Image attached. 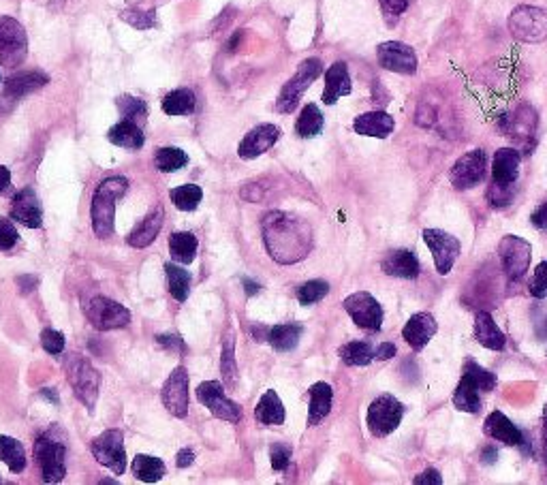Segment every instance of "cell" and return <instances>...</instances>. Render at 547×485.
<instances>
[{"label": "cell", "mask_w": 547, "mask_h": 485, "mask_svg": "<svg viewBox=\"0 0 547 485\" xmlns=\"http://www.w3.org/2000/svg\"><path fill=\"white\" fill-rule=\"evenodd\" d=\"M263 242L276 263L291 265L308 257L312 229L300 216L274 210L263 216Z\"/></svg>", "instance_id": "obj_1"}, {"label": "cell", "mask_w": 547, "mask_h": 485, "mask_svg": "<svg viewBox=\"0 0 547 485\" xmlns=\"http://www.w3.org/2000/svg\"><path fill=\"white\" fill-rule=\"evenodd\" d=\"M129 180L122 176H112L99 184V189L92 197L90 206V218L92 229H95L97 238L105 240L114 233V216H116V201L127 193Z\"/></svg>", "instance_id": "obj_2"}, {"label": "cell", "mask_w": 547, "mask_h": 485, "mask_svg": "<svg viewBox=\"0 0 547 485\" xmlns=\"http://www.w3.org/2000/svg\"><path fill=\"white\" fill-rule=\"evenodd\" d=\"M65 370H67V379L73 387V394L84 402L88 411L95 409L97 398H99V383H101L99 372L92 368V364L86 357L77 353L67 357Z\"/></svg>", "instance_id": "obj_3"}, {"label": "cell", "mask_w": 547, "mask_h": 485, "mask_svg": "<svg viewBox=\"0 0 547 485\" xmlns=\"http://www.w3.org/2000/svg\"><path fill=\"white\" fill-rule=\"evenodd\" d=\"M323 73V62L319 58H308L304 60L298 73H295L291 80L283 86L276 101V109L280 114H291L295 107H298L300 99L304 97V92L310 88V84L317 80V77Z\"/></svg>", "instance_id": "obj_4"}, {"label": "cell", "mask_w": 547, "mask_h": 485, "mask_svg": "<svg viewBox=\"0 0 547 485\" xmlns=\"http://www.w3.org/2000/svg\"><path fill=\"white\" fill-rule=\"evenodd\" d=\"M404 411H406L404 404L392 394H383L379 398H374L372 404L368 406V415H366L368 430L377 438L389 436L402 424Z\"/></svg>", "instance_id": "obj_5"}, {"label": "cell", "mask_w": 547, "mask_h": 485, "mask_svg": "<svg viewBox=\"0 0 547 485\" xmlns=\"http://www.w3.org/2000/svg\"><path fill=\"white\" fill-rule=\"evenodd\" d=\"M26 54L28 37L24 26L15 18L3 15V18H0V62H3L7 69H15L22 65Z\"/></svg>", "instance_id": "obj_6"}, {"label": "cell", "mask_w": 547, "mask_h": 485, "mask_svg": "<svg viewBox=\"0 0 547 485\" xmlns=\"http://www.w3.org/2000/svg\"><path fill=\"white\" fill-rule=\"evenodd\" d=\"M509 30L515 39L524 43H539L547 39V11L522 5L511 13Z\"/></svg>", "instance_id": "obj_7"}, {"label": "cell", "mask_w": 547, "mask_h": 485, "mask_svg": "<svg viewBox=\"0 0 547 485\" xmlns=\"http://www.w3.org/2000/svg\"><path fill=\"white\" fill-rule=\"evenodd\" d=\"M498 259L503 263V270L509 280H520L530 270V259H533V246L518 236H505L498 244Z\"/></svg>", "instance_id": "obj_8"}, {"label": "cell", "mask_w": 547, "mask_h": 485, "mask_svg": "<svg viewBox=\"0 0 547 485\" xmlns=\"http://www.w3.org/2000/svg\"><path fill=\"white\" fill-rule=\"evenodd\" d=\"M486 169H488V156L481 148L471 150L462 154L460 159L453 163L451 174H449V182L453 184V189L458 191H468L475 189L479 182H483L486 178Z\"/></svg>", "instance_id": "obj_9"}, {"label": "cell", "mask_w": 547, "mask_h": 485, "mask_svg": "<svg viewBox=\"0 0 547 485\" xmlns=\"http://www.w3.org/2000/svg\"><path fill=\"white\" fill-rule=\"evenodd\" d=\"M35 456L41 468V479L45 483H58L65 479L67 475V466H65V456L67 449L62 443L52 441L50 436H39L35 443Z\"/></svg>", "instance_id": "obj_10"}, {"label": "cell", "mask_w": 547, "mask_h": 485, "mask_svg": "<svg viewBox=\"0 0 547 485\" xmlns=\"http://www.w3.org/2000/svg\"><path fill=\"white\" fill-rule=\"evenodd\" d=\"M84 312L88 321L101 332L118 330V327L131 323L129 308H124L122 304L114 300H107V297H92V300L84 306Z\"/></svg>", "instance_id": "obj_11"}, {"label": "cell", "mask_w": 547, "mask_h": 485, "mask_svg": "<svg viewBox=\"0 0 547 485\" xmlns=\"http://www.w3.org/2000/svg\"><path fill=\"white\" fill-rule=\"evenodd\" d=\"M92 456L109 471L122 475L127 471V453H124V436L120 430H107L90 445Z\"/></svg>", "instance_id": "obj_12"}, {"label": "cell", "mask_w": 547, "mask_h": 485, "mask_svg": "<svg viewBox=\"0 0 547 485\" xmlns=\"http://www.w3.org/2000/svg\"><path fill=\"white\" fill-rule=\"evenodd\" d=\"M345 310L357 327H362L366 332H381L383 327V308L377 302V297H372L366 291H359L349 295L345 300Z\"/></svg>", "instance_id": "obj_13"}, {"label": "cell", "mask_w": 547, "mask_h": 485, "mask_svg": "<svg viewBox=\"0 0 547 485\" xmlns=\"http://www.w3.org/2000/svg\"><path fill=\"white\" fill-rule=\"evenodd\" d=\"M197 400L206 406V409L223 421H231V424H238L242 419V409L231 402L225 396V389L218 381H206L197 387Z\"/></svg>", "instance_id": "obj_14"}, {"label": "cell", "mask_w": 547, "mask_h": 485, "mask_svg": "<svg viewBox=\"0 0 547 485\" xmlns=\"http://www.w3.org/2000/svg\"><path fill=\"white\" fill-rule=\"evenodd\" d=\"M424 242L432 250L436 272L439 274H449L453 263L458 261L462 244L458 238H453L451 233L441 231V229H424Z\"/></svg>", "instance_id": "obj_15"}, {"label": "cell", "mask_w": 547, "mask_h": 485, "mask_svg": "<svg viewBox=\"0 0 547 485\" xmlns=\"http://www.w3.org/2000/svg\"><path fill=\"white\" fill-rule=\"evenodd\" d=\"M500 131H503L507 137L515 139V142L522 144L526 148V152H533V139L537 133V114L533 107L528 105H520L515 112L505 114L503 120H500Z\"/></svg>", "instance_id": "obj_16"}, {"label": "cell", "mask_w": 547, "mask_h": 485, "mask_svg": "<svg viewBox=\"0 0 547 485\" xmlns=\"http://www.w3.org/2000/svg\"><path fill=\"white\" fill-rule=\"evenodd\" d=\"M161 398L163 406L171 415L178 419L186 417V413H189V374H186V368L180 366L171 372V377L163 385Z\"/></svg>", "instance_id": "obj_17"}, {"label": "cell", "mask_w": 547, "mask_h": 485, "mask_svg": "<svg viewBox=\"0 0 547 485\" xmlns=\"http://www.w3.org/2000/svg\"><path fill=\"white\" fill-rule=\"evenodd\" d=\"M379 65L392 73L400 75H413L417 71V56L413 48L400 41H387L377 48Z\"/></svg>", "instance_id": "obj_18"}, {"label": "cell", "mask_w": 547, "mask_h": 485, "mask_svg": "<svg viewBox=\"0 0 547 485\" xmlns=\"http://www.w3.org/2000/svg\"><path fill=\"white\" fill-rule=\"evenodd\" d=\"M520 163L522 154L515 148L496 150L492 161V186H498V189H513V184L518 182L520 176Z\"/></svg>", "instance_id": "obj_19"}, {"label": "cell", "mask_w": 547, "mask_h": 485, "mask_svg": "<svg viewBox=\"0 0 547 485\" xmlns=\"http://www.w3.org/2000/svg\"><path fill=\"white\" fill-rule=\"evenodd\" d=\"M280 137V129L276 124H259L253 131H250L238 148V154L242 161H253L263 152H268Z\"/></svg>", "instance_id": "obj_20"}, {"label": "cell", "mask_w": 547, "mask_h": 485, "mask_svg": "<svg viewBox=\"0 0 547 485\" xmlns=\"http://www.w3.org/2000/svg\"><path fill=\"white\" fill-rule=\"evenodd\" d=\"M483 430H486V434L490 438H494V441H500V443H505L509 447H520V449L528 451V445H526V438H524L522 430L515 426L505 413H500V411L490 413Z\"/></svg>", "instance_id": "obj_21"}, {"label": "cell", "mask_w": 547, "mask_h": 485, "mask_svg": "<svg viewBox=\"0 0 547 485\" xmlns=\"http://www.w3.org/2000/svg\"><path fill=\"white\" fill-rule=\"evenodd\" d=\"M11 218L28 229H39L43 225L41 201L33 189H22L13 199Z\"/></svg>", "instance_id": "obj_22"}, {"label": "cell", "mask_w": 547, "mask_h": 485, "mask_svg": "<svg viewBox=\"0 0 547 485\" xmlns=\"http://www.w3.org/2000/svg\"><path fill=\"white\" fill-rule=\"evenodd\" d=\"M436 332H439V325H436V319L430 312H417L402 327V338L406 344H411L413 351H421Z\"/></svg>", "instance_id": "obj_23"}, {"label": "cell", "mask_w": 547, "mask_h": 485, "mask_svg": "<svg viewBox=\"0 0 547 485\" xmlns=\"http://www.w3.org/2000/svg\"><path fill=\"white\" fill-rule=\"evenodd\" d=\"M381 268L387 276H394V278H404V280H415L421 272V265H419V259L417 255L413 253V250H406V248H400V250H392L389 253Z\"/></svg>", "instance_id": "obj_24"}, {"label": "cell", "mask_w": 547, "mask_h": 485, "mask_svg": "<svg viewBox=\"0 0 547 485\" xmlns=\"http://www.w3.org/2000/svg\"><path fill=\"white\" fill-rule=\"evenodd\" d=\"M353 84L351 75L345 62H334V65L325 71V90H323V103L334 105L340 97L351 95Z\"/></svg>", "instance_id": "obj_25"}, {"label": "cell", "mask_w": 547, "mask_h": 485, "mask_svg": "<svg viewBox=\"0 0 547 485\" xmlns=\"http://www.w3.org/2000/svg\"><path fill=\"white\" fill-rule=\"evenodd\" d=\"M394 129H396L394 116H389L387 112H381V109H377V112H366L362 116H357L353 122V131L357 135H364V137L385 139L394 133Z\"/></svg>", "instance_id": "obj_26"}, {"label": "cell", "mask_w": 547, "mask_h": 485, "mask_svg": "<svg viewBox=\"0 0 547 485\" xmlns=\"http://www.w3.org/2000/svg\"><path fill=\"white\" fill-rule=\"evenodd\" d=\"M475 340L490 351H503L507 344V336L496 325L490 312H477L475 315Z\"/></svg>", "instance_id": "obj_27"}, {"label": "cell", "mask_w": 547, "mask_h": 485, "mask_svg": "<svg viewBox=\"0 0 547 485\" xmlns=\"http://www.w3.org/2000/svg\"><path fill=\"white\" fill-rule=\"evenodd\" d=\"M163 223H165V210L159 206V208H154L142 223H139L131 233H129V246L133 248H146L150 246L156 236H159L161 229H163Z\"/></svg>", "instance_id": "obj_28"}, {"label": "cell", "mask_w": 547, "mask_h": 485, "mask_svg": "<svg viewBox=\"0 0 547 485\" xmlns=\"http://www.w3.org/2000/svg\"><path fill=\"white\" fill-rule=\"evenodd\" d=\"M48 82H50V77L45 73H41V71L15 73V75L9 77L7 84H5V97L18 101V99L30 95V92L43 88Z\"/></svg>", "instance_id": "obj_29"}, {"label": "cell", "mask_w": 547, "mask_h": 485, "mask_svg": "<svg viewBox=\"0 0 547 485\" xmlns=\"http://www.w3.org/2000/svg\"><path fill=\"white\" fill-rule=\"evenodd\" d=\"M310 406H308V426H317L321 421L330 415L332 411V400H334V389L319 381L310 387Z\"/></svg>", "instance_id": "obj_30"}, {"label": "cell", "mask_w": 547, "mask_h": 485, "mask_svg": "<svg viewBox=\"0 0 547 485\" xmlns=\"http://www.w3.org/2000/svg\"><path fill=\"white\" fill-rule=\"evenodd\" d=\"M107 139L114 146L129 148V150H139L146 142L144 131L139 129V124L133 120H122V122L114 124V127L107 133Z\"/></svg>", "instance_id": "obj_31"}, {"label": "cell", "mask_w": 547, "mask_h": 485, "mask_svg": "<svg viewBox=\"0 0 547 485\" xmlns=\"http://www.w3.org/2000/svg\"><path fill=\"white\" fill-rule=\"evenodd\" d=\"M285 406L283 402H280L278 394L274 389H268L265 394L261 396L257 409H255V419L259 421V424H265V426H280L285 424Z\"/></svg>", "instance_id": "obj_32"}, {"label": "cell", "mask_w": 547, "mask_h": 485, "mask_svg": "<svg viewBox=\"0 0 547 485\" xmlns=\"http://www.w3.org/2000/svg\"><path fill=\"white\" fill-rule=\"evenodd\" d=\"M169 253L176 263H193L197 255V238L189 231H176L174 236L169 238Z\"/></svg>", "instance_id": "obj_33"}, {"label": "cell", "mask_w": 547, "mask_h": 485, "mask_svg": "<svg viewBox=\"0 0 547 485\" xmlns=\"http://www.w3.org/2000/svg\"><path fill=\"white\" fill-rule=\"evenodd\" d=\"M195 105H197V99L193 95V90L178 88V90H171L163 99V112L167 116H189L195 112Z\"/></svg>", "instance_id": "obj_34"}, {"label": "cell", "mask_w": 547, "mask_h": 485, "mask_svg": "<svg viewBox=\"0 0 547 485\" xmlns=\"http://www.w3.org/2000/svg\"><path fill=\"white\" fill-rule=\"evenodd\" d=\"M453 406H456L458 411L471 413V415H477L481 411L479 389L466 377H462L458 387H456V394H453Z\"/></svg>", "instance_id": "obj_35"}, {"label": "cell", "mask_w": 547, "mask_h": 485, "mask_svg": "<svg viewBox=\"0 0 547 485\" xmlns=\"http://www.w3.org/2000/svg\"><path fill=\"white\" fill-rule=\"evenodd\" d=\"M131 471L133 475L139 479V481H144V483H156V481H161L167 473V468L163 464V460L159 458H154V456H137L131 464Z\"/></svg>", "instance_id": "obj_36"}, {"label": "cell", "mask_w": 547, "mask_h": 485, "mask_svg": "<svg viewBox=\"0 0 547 485\" xmlns=\"http://www.w3.org/2000/svg\"><path fill=\"white\" fill-rule=\"evenodd\" d=\"M0 462L7 464L13 473H22L26 468V451L22 443L11 436H0Z\"/></svg>", "instance_id": "obj_37"}, {"label": "cell", "mask_w": 547, "mask_h": 485, "mask_svg": "<svg viewBox=\"0 0 547 485\" xmlns=\"http://www.w3.org/2000/svg\"><path fill=\"white\" fill-rule=\"evenodd\" d=\"M338 355L347 366H368L374 359V349L370 347V342L355 340L342 344L338 349Z\"/></svg>", "instance_id": "obj_38"}, {"label": "cell", "mask_w": 547, "mask_h": 485, "mask_svg": "<svg viewBox=\"0 0 547 485\" xmlns=\"http://www.w3.org/2000/svg\"><path fill=\"white\" fill-rule=\"evenodd\" d=\"M165 274L169 280V293L176 302H186L191 291V274L182 270L176 263H165Z\"/></svg>", "instance_id": "obj_39"}, {"label": "cell", "mask_w": 547, "mask_h": 485, "mask_svg": "<svg viewBox=\"0 0 547 485\" xmlns=\"http://www.w3.org/2000/svg\"><path fill=\"white\" fill-rule=\"evenodd\" d=\"M323 114H321V109L315 105V103H308L304 109H302V114L298 118V122H295V133H298L300 137L308 139V137H315L323 131Z\"/></svg>", "instance_id": "obj_40"}, {"label": "cell", "mask_w": 547, "mask_h": 485, "mask_svg": "<svg viewBox=\"0 0 547 485\" xmlns=\"http://www.w3.org/2000/svg\"><path fill=\"white\" fill-rule=\"evenodd\" d=\"M302 338V327L300 325H276L270 330L268 340L276 351H293L298 347V342Z\"/></svg>", "instance_id": "obj_41"}, {"label": "cell", "mask_w": 547, "mask_h": 485, "mask_svg": "<svg viewBox=\"0 0 547 485\" xmlns=\"http://www.w3.org/2000/svg\"><path fill=\"white\" fill-rule=\"evenodd\" d=\"M189 163V154L180 148H159L154 154V165L163 174H171V171H178L182 167H186Z\"/></svg>", "instance_id": "obj_42"}, {"label": "cell", "mask_w": 547, "mask_h": 485, "mask_svg": "<svg viewBox=\"0 0 547 485\" xmlns=\"http://www.w3.org/2000/svg\"><path fill=\"white\" fill-rule=\"evenodd\" d=\"M169 197H171V201H174V206L178 210L193 212L199 208V203L203 199V191L197 184H182V186H178V189H171Z\"/></svg>", "instance_id": "obj_43"}, {"label": "cell", "mask_w": 547, "mask_h": 485, "mask_svg": "<svg viewBox=\"0 0 547 485\" xmlns=\"http://www.w3.org/2000/svg\"><path fill=\"white\" fill-rule=\"evenodd\" d=\"M462 377H466L468 381H471L479 391H486V394H490V391L496 387L494 374L483 368V366H479L477 362H473V359H468V362L464 364Z\"/></svg>", "instance_id": "obj_44"}, {"label": "cell", "mask_w": 547, "mask_h": 485, "mask_svg": "<svg viewBox=\"0 0 547 485\" xmlns=\"http://www.w3.org/2000/svg\"><path fill=\"white\" fill-rule=\"evenodd\" d=\"M233 349H236V338H233V332L225 336V347H223V362H221V372H223V381L227 387H233L238 383V366H236V355H233Z\"/></svg>", "instance_id": "obj_45"}, {"label": "cell", "mask_w": 547, "mask_h": 485, "mask_svg": "<svg viewBox=\"0 0 547 485\" xmlns=\"http://www.w3.org/2000/svg\"><path fill=\"white\" fill-rule=\"evenodd\" d=\"M327 293H330V285H327L325 280H308L306 285L298 289V300L300 304L310 306V304L321 302Z\"/></svg>", "instance_id": "obj_46"}, {"label": "cell", "mask_w": 547, "mask_h": 485, "mask_svg": "<svg viewBox=\"0 0 547 485\" xmlns=\"http://www.w3.org/2000/svg\"><path fill=\"white\" fill-rule=\"evenodd\" d=\"M116 103H118V109H120V114L124 116V120L137 122V120H144L148 116V105L142 99L124 95Z\"/></svg>", "instance_id": "obj_47"}, {"label": "cell", "mask_w": 547, "mask_h": 485, "mask_svg": "<svg viewBox=\"0 0 547 485\" xmlns=\"http://www.w3.org/2000/svg\"><path fill=\"white\" fill-rule=\"evenodd\" d=\"M413 0H381V11L385 15L387 24H396L400 15L411 7Z\"/></svg>", "instance_id": "obj_48"}, {"label": "cell", "mask_w": 547, "mask_h": 485, "mask_svg": "<svg viewBox=\"0 0 547 485\" xmlns=\"http://www.w3.org/2000/svg\"><path fill=\"white\" fill-rule=\"evenodd\" d=\"M530 295L537 297V300L547 297V261H541L537 265L533 280H530Z\"/></svg>", "instance_id": "obj_49"}, {"label": "cell", "mask_w": 547, "mask_h": 485, "mask_svg": "<svg viewBox=\"0 0 547 485\" xmlns=\"http://www.w3.org/2000/svg\"><path fill=\"white\" fill-rule=\"evenodd\" d=\"M122 20L129 22L131 26L139 28V30H146V28H152L154 26V11H142V9H131V11H124L122 13Z\"/></svg>", "instance_id": "obj_50"}, {"label": "cell", "mask_w": 547, "mask_h": 485, "mask_svg": "<svg viewBox=\"0 0 547 485\" xmlns=\"http://www.w3.org/2000/svg\"><path fill=\"white\" fill-rule=\"evenodd\" d=\"M41 344L50 355H60L62 351H65V336L48 327V330L41 332Z\"/></svg>", "instance_id": "obj_51"}, {"label": "cell", "mask_w": 547, "mask_h": 485, "mask_svg": "<svg viewBox=\"0 0 547 485\" xmlns=\"http://www.w3.org/2000/svg\"><path fill=\"white\" fill-rule=\"evenodd\" d=\"M18 229L9 221V218H0V250H11L18 244Z\"/></svg>", "instance_id": "obj_52"}, {"label": "cell", "mask_w": 547, "mask_h": 485, "mask_svg": "<svg viewBox=\"0 0 547 485\" xmlns=\"http://www.w3.org/2000/svg\"><path fill=\"white\" fill-rule=\"evenodd\" d=\"M270 460H272V468L274 471H285L291 462V447L289 445H272L270 447Z\"/></svg>", "instance_id": "obj_53"}, {"label": "cell", "mask_w": 547, "mask_h": 485, "mask_svg": "<svg viewBox=\"0 0 547 485\" xmlns=\"http://www.w3.org/2000/svg\"><path fill=\"white\" fill-rule=\"evenodd\" d=\"M156 342L161 344V347L169 349V351H176V353H186V344L180 336L176 334H161V336H156Z\"/></svg>", "instance_id": "obj_54"}, {"label": "cell", "mask_w": 547, "mask_h": 485, "mask_svg": "<svg viewBox=\"0 0 547 485\" xmlns=\"http://www.w3.org/2000/svg\"><path fill=\"white\" fill-rule=\"evenodd\" d=\"M413 483L415 485H441L443 483V477H441V473L439 471H436V468H426V471L424 473H419L415 479H413Z\"/></svg>", "instance_id": "obj_55"}, {"label": "cell", "mask_w": 547, "mask_h": 485, "mask_svg": "<svg viewBox=\"0 0 547 485\" xmlns=\"http://www.w3.org/2000/svg\"><path fill=\"white\" fill-rule=\"evenodd\" d=\"M530 223H533L537 229L547 231V201L541 203V206L530 216Z\"/></svg>", "instance_id": "obj_56"}, {"label": "cell", "mask_w": 547, "mask_h": 485, "mask_svg": "<svg viewBox=\"0 0 547 485\" xmlns=\"http://www.w3.org/2000/svg\"><path fill=\"white\" fill-rule=\"evenodd\" d=\"M396 344L394 342H383L377 347V351H374V357L377 359H392L396 355Z\"/></svg>", "instance_id": "obj_57"}, {"label": "cell", "mask_w": 547, "mask_h": 485, "mask_svg": "<svg viewBox=\"0 0 547 485\" xmlns=\"http://www.w3.org/2000/svg\"><path fill=\"white\" fill-rule=\"evenodd\" d=\"M18 285H20V293L22 295H28V293H33L39 285V280L35 276H20L18 278Z\"/></svg>", "instance_id": "obj_58"}, {"label": "cell", "mask_w": 547, "mask_h": 485, "mask_svg": "<svg viewBox=\"0 0 547 485\" xmlns=\"http://www.w3.org/2000/svg\"><path fill=\"white\" fill-rule=\"evenodd\" d=\"M193 462H195V453H193L191 449H182V451H178V456H176L178 468H189Z\"/></svg>", "instance_id": "obj_59"}, {"label": "cell", "mask_w": 547, "mask_h": 485, "mask_svg": "<svg viewBox=\"0 0 547 485\" xmlns=\"http://www.w3.org/2000/svg\"><path fill=\"white\" fill-rule=\"evenodd\" d=\"M496 458H498V451H496L494 445H490V447L483 449V464H494Z\"/></svg>", "instance_id": "obj_60"}, {"label": "cell", "mask_w": 547, "mask_h": 485, "mask_svg": "<svg viewBox=\"0 0 547 485\" xmlns=\"http://www.w3.org/2000/svg\"><path fill=\"white\" fill-rule=\"evenodd\" d=\"M11 184V174H9V169L0 165V193H3L7 186Z\"/></svg>", "instance_id": "obj_61"}, {"label": "cell", "mask_w": 547, "mask_h": 485, "mask_svg": "<svg viewBox=\"0 0 547 485\" xmlns=\"http://www.w3.org/2000/svg\"><path fill=\"white\" fill-rule=\"evenodd\" d=\"M244 291H246V295H255L261 291V285L255 283V280H244Z\"/></svg>", "instance_id": "obj_62"}, {"label": "cell", "mask_w": 547, "mask_h": 485, "mask_svg": "<svg viewBox=\"0 0 547 485\" xmlns=\"http://www.w3.org/2000/svg\"><path fill=\"white\" fill-rule=\"evenodd\" d=\"M242 35H244V33H236V35H233V39L227 43V52H236V48H238V43H240Z\"/></svg>", "instance_id": "obj_63"}, {"label": "cell", "mask_w": 547, "mask_h": 485, "mask_svg": "<svg viewBox=\"0 0 547 485\" xmlns=\"http://www.w3.org/2000/svg\"><path fill=\"white\" fill-rule=\"evenodd\" d=\"M543 445H545V456H547V404L543 409Z\"/></svg>", "instance_id": "obj_64"}]
</instances>
